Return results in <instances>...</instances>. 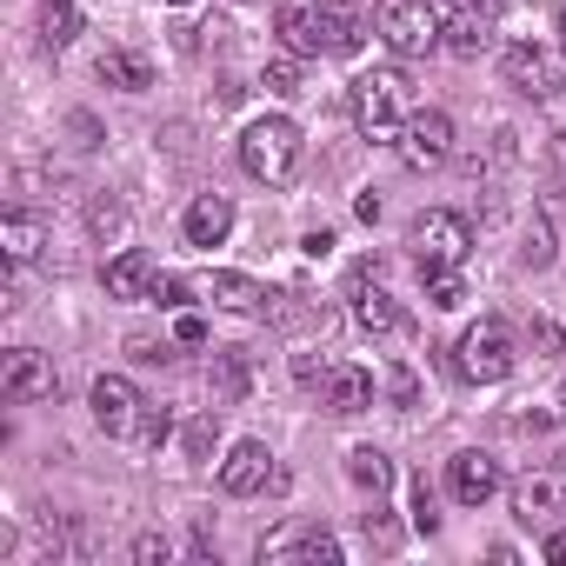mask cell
I'll return each mask as SVG.
<instances>
[{
    "label": "cell",
    "instance_id": "cell-1",
    "mask_svg": "<svg viewBox=\"0 0 566 566\" xmlns=\"http://www.w3.org/2000/svg\"><path fill=\"white\" fill-rule=\"evenodd\" d=\"M407 114H413V81H407V67H374V74L354 81V127H360L367 140H394V134L407 127Z\"/></svg>",
    "mask_w": 566,
    "mask_h": 566
},
{
    "label": "cell",
    "instance_id": "cell-2",
    "mask_svg": "<svg viewBox=\"0 0 566 566\" xmlns=\"http://www.w3.org/2000/svg\"><path fill=\"white\" fill-rule=\"evenodd\" d=\"M240 167H247L253 180H266V187H287L294 167H301V127H294L287 114L253 120V127L240 134Z\"/></svg>",
    "mask_w": 566,
    "mask_h": 566
},
{
    "label": "cell",
    "instance_id": "cell-3",
    "mask_svg": "<svg viewBox=\"0 0 566 566\" xmlns=\"http://www.w3.org/2000/svg\"><path fill=\"white\" fill-rule=\"evenodd\" d=\"M407 247H413V266H420V273H427V266H467L473 227H467V213H453V207H427V213L407 220Z\"/></svg>",
    "mask_w": 566,
    "mask_h": 566
},
{
    "label": "cell",
    "instance_id": "cell-4",
    "mask_svg": "<svg viewBox=\"0 0 566 566\" xmlns=\"http://www.w3.org/2000/svg\"><path fill=\"white\" fill-rule=\"evenodd\" d=\"M374 34L387 41L394 61H420L440 48V14L427 0H374Z\"/></svg>",
    "mask_w": 566,
    "mask_h": 566
},
{
    "label": "cell",
    "instance_id": "cell-5",
    "mask_svg": "<svg viewBox=\"0 0 566 566\" xmlns=\"http://www.w3.org/2000/svg\"><path fill=\"white\" fill-rule=\"evenodd\" d=\"M513 334H506V321H473L467 334H460V374L467 380H480V387H493V380H506L513 374Z\"/></svg>",
    "mask_w": 566,
    "mask_h": 566
},
{
    "label": "cell",
    "instance_id": "cell-6",
    "mask_svg": "<svg viewBox=\"0 0 566 566\" xmlns=\"http://www.w3.org/2000/svg\"><path fill=\"white\" fill-rule=\"evenodd\" d=\"M500 81H506L513 94H526V101H559V94H566V67H559L546 48H533V41H513V48L500 54Z\"/></svg>",
    "mask_w": 566,
    "mask_h": 566
},
{
    "label": "cell",
    "instance_id": "cell-7",
    "mask_svg": "<svg viewBox=\"0 0 566 566\" xmlns=\"http://www.w3.org/2000/svg\"><path fill=\"white\" fill-rule=\"evenodd\" d=\"M394 147H400V160H407L413 174H433V167L453 160V120H447L440 107H413L407 127L394 134Z\"/></svg>",
    "mask_w": 566,
    "mask_h": 566
},
{
    "label": "cell",
    "instance_id": "cell-8",
    "mask_svg": "<svg viewBox=\"0 0 566 566\" xmlns=\"http://www.w3.org/2000/svg\"><path fill=\"white\" fill-rule=\"evenodd\" d=\"M260 559L266 566H340L347 553L327 526H280V533L260 539Z\"/></svg>",
    "mask_w": 566,
    "mask_h": 566
},
{
    "label": "cell",
    "instance_id": "cell-9",
    "mask_svg": "<svg viewBox=\"0 0 566 566\" xmlns=\"http://www.w3.org/2000/svg\"><path fill=\"white\" fill-rule=\"evenodd\" d=\"M273 34L287 54H327V0H273Z\"/></svg>",
    "mask_w": 566,
    "mask_h": 566
},
{
    "label": "cell",
    "instance_id": "cell-10",
    "mask_svg": "<svg viewBox=\"0 0 566 566\" xmlns=\"http://www.w3.org/2000/svg\"><path fill=\"white\" fill-rule=\"evenodd\" d=\"M87 407H94V427H101L107 440H134L140 413H147V400L134 394V380H127V374H101V380H94V394H87Z\"/></svg>",
    "mask_w": 566,
    "mask_h": 566
},
{
    "label": "cell",
    "instance_id": "cell-11",
    "mask_svg": "<svg viewBox=\"0 0 566 566\" xmlns=\"http://www.w3.org/2000/svg\"><path fill=\"white\" fill-rule=\"evenodd\" d=\"M61 380H54V360L48 354H34V347H14L8 360H0V400L8 407H34V400H48Z\"/></svg>",
    "mask_w": 566,
    "mask_h": 566
},
{
    "label": "cell",
    "instance_id": "cell-12",
    "mask_svg": "<svg viewBox=\"0 0 566 566\" xmlns=\"http://www.w3.org/2000/svg\"><path fill=\"white\" fill-rule=\"evenodd\" d=\"M447 493H453L460 506H486V500L500 493V460L480 453V447L453 453V460H447Z\"/></svg>",
    "mask_w": 566,
    "mask_h": 566
},
{
    "label": "cell",
    "instance_id": "cell-13",
    "mask_svg": "<svg viewBox=\"0 0 566 566\" xmlns=\"http://www.w3.org/2000/svg\"><path fill=\"white\" fill-rule=\"evenodd\" d=\"M367 273H374V266H354V287H347V301H354V327L374 334V340H387V334H400V307H394L387 287H374Z\"/></svg>",
    "mask_w": 566,
    "mask_h": 566
},
{
    "label": "cell",
    "instance_id": "cell-14",
    "mask_svg": "<svg viewBox=\"0 0 566 566\" xmlns=\"http://www.w3.org/2000/svg\"><path fill=\"white\" fill-rule=\"evenodd\" d=\"M321 407H327V413H340V420L367 413V407H374V374H367V367H354V360H334V367H327V380H321Z\"/></svg>",
    "mask_w": 566,
    "mask_h": 566
},
{
    "label": "cell",
    "instance_id": "cell-15",
    "mask_svg": "<svg viewBox=\"0 0 566 566\" xmlns=\"http://www.w3.org/2000/svg\"><path fill=\"white\" fill-rule=\"evenodd\" d=\"M266 480H280V473H273V453H266L260 440H233L227 460H220V486H227L233 500H247V493H260Z\"/></svg>",
    "mask_w": 566,
    "mask_h": 566
},
{
    "label": "cell",
    "instance_id": "cell-16",
    "mask_svg": "<svg viewBox=\"0 0 566 566\" xmlns=\"http://www.w3.org/2000/svg\"><path fill=\"white\" fill-rule=\"evenodd\" d=\"M154 280H160V266H154V253H140V247H120V253L101 266V287H107L114 301H147Z\"/></svg>",
    "mask_w": 566,
    "mask_h": 566
},
{
    "label": "cell",
    "instance_id": "cell-17",
    "mask_svg": "<svg viewBox=\"0 0 566 566\" xmlns=\"http://www.w3.org/2000/svg\"><path fill=\"white\" fill-rule=\"evenodd\" d=\"M374 34V0H327V54H360Z\"/></svg>",
    "mask_w": 566,
    "mask_h": 566
},
{
    "label": "cell",
    "instance_id": "cell-18",
    "mask_svg": "<svg viewBox=\"0 0 566 566\" xmlns=\"http://www.w3.org/2000/svg\"><path fill=\"white\" fill-rule=\"evenodd\" d=\"M41 247H48V220H41V213H28V207H8V213H0V253H8L14 266L41 260Z\"/></svg>",
    "mask_w": 566,
    "mask_h": 566
},
{
    "label": "cell",
    "instance_id": "cell-19",
    "mask_svg": "<svg viewBox=\"0 0 566 566\" xmlns=\"http://www.w3.org/2000/svg\"><path fill=\"white\" fill-rule=\"evenodd\" d=\"M180 227H187V247H220V240L233 233V200H227V193H200Z\"/></svg>",
    "mask_w": 566,
    "mask_h": 566
},
{
    "label": "cell",
    "instance_id": "cell-20",
    "mask_svg": "<svg viewBox=\"0 0 566 566\" xmlns=\"http://www.w3.org/2000/svg\"><path fill=\"white\" fill-rule=\"evenodd\" d=\"M94 74H101L107 87H120V94H147V87H154V61L134 54V48H107V54L94 61Z\"/></svg>",
    "mask_w": 566,
    "mask_h": 566
},
{
    "label": "cell",
    "instance_id": "cell-21",
    "mask_svg": "<svg viewBox=\"0 0 566 566\" xmlns=\"http://www.w3.org/2000/svg\"><path fill=\"white\" fill-rule=\"evenodd\" d=\"M520 167V134L513 127H493V140H480V154H467V174L473 180H500V174H513Z\"/></svg>",
    "mask_w": 566,
    "mask_h": 566
},
{
    "label": "cell",
    "instance_id": "cell-22",
    "mask_svg": "<svg viewBox=\"0 0 566 566\" xmlns=\"http://www.w3.org/2000/svg\"><path fill=\"white\" fill-rule=\"evenodd\" d=\"M207 301H213V307H233V314H260L273 294L260 287V280H247V273H213V280H207Z\"/></svg>",
    "mask_w": 566,
    "mask_h": 566
},
{
    "label": "cell",
    "instance_id": "cell-23",
    "mask_svg": "<svg viewBox=\"0 0 566 566\" xmlns=\"http://www.w3.org/2000/svg\"><path fill=\"white\" fill-rule=\"evenodd\" d=\"M559 500H566V486L553 480V473H526L520 486H513V513L533 526V520H546V513H559Z\"/></svg>",
    "mask_w": 566,
    "mask_h": 566
},
{
    "label": "cell",
    "instance_id": "cell-24",
    "mask_svg": "<svg viewBox=\"0 0 566 566\" xmlns=\"http://www.w3.org/2000/svg\"><path fill=\"white\" fill-rule=\"evenodd\" d=\"M347 480H354L360 493H374V500H380V493L394 486V460H387L380 447H354V453H347Z\"/></svg>",
    "mask_w": 566,
    "mask_h": 566
},
{
    "label": "cell",
    "instance_id": "cell-25",
    "mask_svg": "<svg viewBox=\"0 0 566 566\" xmlns=\"http://www.w3.org/2000/svg\"><path fill=\"white\" fill-rule=\"evenodd\" d=\"M247 394V354L240 347H220L213 354V407H233Z\"/></svg>",
    "mask_w": 566,
    "mask_h": 566
},
{
    "label": "cell",
    "instance_id": "cell-26",
    "mask_svg": "<svg viewBox=\"0 0 566 566\" xmlns=\"http://www.w3.org/2000/svg\"><path fill=\"white\" fill-rule=\"evenodd\" d=\"M420 287H427V301H433L440 314L467 307V273H460V266H427V273H420Z\"/></svg>",
    "mask_w": 566,
    "mask_h": 566
},
{
    "label": "cell",
    "instance_id": "cell-27",
    "mask_svg": "<svg viewBox=\"0 0 566 566\" xmlns=\"http://www.w3.org/2000/svg\"><path fill=\"white\" fill-rule=\"evenodd\" d=\"M74 34H81V8H74V0H41V41L48 48H74Z\"/></svg>",
    "mask_w": 566,
    "mask_h": 566
},
{
    "label": "cell",
    "instance_id": "cell-28",
    "mask_svg": "<svg viewBox=\"0 0 566 566\" xmlns=\"http://www.w3.org/2000/svg\"><path fill=\"white\" fill-rule=\"evenodd\" d=\"M260 87L280 94V101H294V94H301V54H287V48L266 54V61H260Z\"/></svg>",
    "mask_w": 566,
    "mask_h": 566
},
{
    "label": "cell",
    "instance_id": "cell-29",
    "mask_svg": "<svg viewBox=\"0 0 566 566\" xmlns=\"http://www.w3.org/2000/svg\"><path fill=\"white\" fill-rule=\"evenodd\" d=\"M87 233H94V240H107V247H114V240H127V207H120L114 193H94V200H87Z\"/></svg>",
    "mask_w": 566,
    "mask_h": 566
},
{
    "label": "cell",
    "instance_id": "cell-30",
    "mask_svg": "<svg viewBox=\"0 0 566 566\" xmlns=\"http://www.w3.org/2000/svg\"><path fill=\"white\" fill-rule=\"evenodd\" d=\"M213 447H220V407H207V413H193L180 427V453L187 460H213Z\"/></svg>",
    "mask_w": 566,
    "mask_h": 566
},
{
    "label": "cell",
    "instance_id": "cell-31",
    "mask_svg": "<svg viewBox=\"0 0 566 566\" xmlns=\"http://www.w3.org/2000/svg\"><path fill=\"white\" fill-rule=\"evenodd\" d=\"M167 440H174V407H147V413H140V427H134V447H147V453H154V447H167Z\"/></svg>",
    "mask_w": 566,
    "mask_h": 566
},
{
    "label": "cell",
    "instance_id": "cell-32",
    "mask_svg": "<svg viewBox=\"0 0 566 566\" xmlns=\"http://www.w3.org/2000/svg\"><path fill=\"white\" fill-rule=\"evenodd\" d=\"M520 260H526V266H553V227H546V213L526 220V247H520Z\"/></svg>",
    "mask_w": 566,
    "mask_h": 566
},
{
    "label": "cell",
    "instance_id": "cell-33",
    "mask_svg": "<svg viewBox=\"0 0 566 566\" xmlns=\"http://www.w3.org/2000/svg\"><path fill=\"white\" fill-rule=\"evenodd\" d=\"M127 553H134V566H167V559H174V539H167L160 526H147V533H134Z\"/></svg>",
    "mask_w": 566,
    "mask_h": 566
},
{
    "label": "cell",
    "instance_id": "cell-34",
    "mask_svg": "<svg viewBox=\"0 0 566 566\" xmlns=\"http://www.w3.org/2000/svg\"><path fill=\"white\" fill-rule=\"evenodd\" d=\"M526 340H533V354H539V360H553V354H559V327H553L546 314H533V327H526Z\"/></svg>",
    "mask_w": 566,
    "mask_h": 566
},
{
    "label": "cell",
    "instance_id": "cell-35",
    "mask_svg": "<svg viewBox=\"0 0 566 566\" xmlns=\"http://www.w3.org/2000/svg\"><path fill=\"white\" fill-rule=\"evenodd\" d=\"M147 301H160V307H187V280H180V273H160Z\"/></svg>",
    "mask_w": 566,
    "mask_h": 566
},
{
    "label": "cell",
    "instance_id": "cell-36",
    "mask_svg": "<svg viewBox=\"0 0 566 566\" xmlns=\"http://www.w3.org/2000/svg\"><path fill=\"white\" fill-rule=\"evenodd\" d=\"M413 526H420V533H433V526H440V513H433V493H427V480L413 486Z\"/></svg>",
    "mask_w": 566,
    "mask_h": 566
},
{
    "label": "cell",
    "instance_id": "cell-37",
    "mask_svg": "<svg viewBox=\"0 0 566 566\" xmlns=\"http://www.w3.org/2000/svg\"><path fill=\"white\" fill-rule=\"evenodd\" d=\"M546 167H553V187H566V134L546 140Z\"/></svg>",
    "mask_w": 566,
    "mask_h": 566
},
{
    "label": "cell",
    "instance_id": "cell-38",
    "mask_svg": "<svg viewBox=\"0 0 566 566\" xmlns=\"http://www.w3.org/2000/svg\"><path fill=\"white\" fill-rule=\"evenodd\" d=\"M174 334H180L187 347H200V340H207V321H200V314H180V327H174Z\"/></svg>",
    "mask_w": 566,
    "mask_h": 566
},
{
    "label": "cell",
    "instance_id": "cell-39",
    "mask_svg": "<svg viewBox=\"0 0 566 566\" xmlns=\"http://www.w3.org/2000/svg\"><path fill=\"white\" fill-rule=\"evenodd\" d=\"M413 394H420V387H413V374H407V367H394V400H400V407H413Z\"/></svg>",
    "mask_w": 566,
    "mask_h": 566
},
{
    "label": "cell",
    "instance_id": "cell-40",
    "mask_svg": "<svg viewBox=\"0 0 566 566\" xmlns=\"http://www.w3.org/2000/svg\"><path fill=\"white\" fill-rule=\"evenodd\" d=\"M301 247H307V253H314V260H321V253H334V233H327V227H314V233H307V240H301Z\"/></svg>",
    "mask_w": 566,
    "mask_h": 566
},
{
    "label": "cell",
    "instance_id": "cell-41",
    "mask_svg": "<svg viewBox=\"0 0 566 566\" xmlns=\"http://www.w3.org/2000/svg\"><path fill=\"white\" fill-rule=\"evenodd\" d=\"M546 559H553V566H566V526H559V533H546Z\"/></svg>",
    "mask_w": 566,
    "mask_h": 566
},
{
    "label": "cell",
    "instance_id": "cell-42",
    "mask_svg": "<svg viewBox=\"0 0 566 566\" xmlns=\"http://www.w3.org/2000/svg\"><path fill=\"white\" fill-rule=\"evenodd\" d=\"M559 48H566V8H559Z\"/></svg>",
    "mask_w": 566,
    "mask_h": 566
},
{
    "label": "cell",
    "instance_id": "cell-43",
    "mask_svg": "<svg viewBox=\"0 0 566 566\" xmlns=\"http://www.w3.org/2000/svg\"><path fill=\"white\" fill-rule=\"evenodd\" d=\"M559 413H566V380H559Z\"/></svg>",
    "mask_w": 566,
    "mask_h": 566
},
{
    "label": "cell",
    "instance_id": "cell-44",
    "mask_svg": "<svg viewBox=\"0 0 566 566\" xmlns=\"http://www.w3.org/2000/svg\"><path fill=\"white\" fill-rule=\"evenodd\" d=\"M167 8H193V0H167Z\"/></svg>",
    "mask_w": 566,
    "mask_h": 566
}]
</instances>
